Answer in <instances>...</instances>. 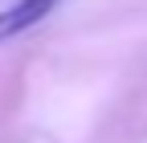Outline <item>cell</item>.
Listing matches in <instances>:
<instances>
[{
    "label": "cell",
    "mask_w": 147,
    "mask_h": 143,
    "mask_svg": "<svg viewBox=\"0 0 147 143\" xmlns=\"http://www.w3.org/2000/svg\"><path fill=\"white\" fill-rule=\"evenodd\" d=\"M57 4H61V0H16L12 8H0V45H4L8 37L29 33L33 25H41Z\"/></svg>",
    "instance_id": "6da1fadb"
}]
</instances>
